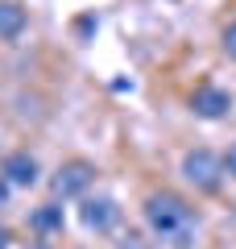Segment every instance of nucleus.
<instances>
[{
  "label": "nucleus",
  "instance_id": "4",
  "mask_svg": "<svg viewBox=\"0 0 236 249\" xmlns=\"http://www.w3.org/2000/svg\"><path fill=\"white\" fill-rule=\"evenodd\" d=\"M191 108H195V116H203V121H219V116L232 112V96H228L224 88H216V83H203V88H195Z\"/></svg>",
  "mask_w": 236,
  "mask_h": 249
},
{
  "label": "nucleus",
  "instance_id": "5",
  "mask_svg": "<svg viewBox=\"0 0 236 249\" xmlns=\"http://www.w3.org/2000/svg\"><path fill=\"white\" fill-rule=\"evenodd\" d=\"M79 216H83V229H91V232H108V229H116V220H120V208H116V199L96 196V199H83Z\"/></svg>",
  "mask_w": 236,
  "mask_h": 249
},
{
  "label": "nucleus",
  "instance_id": "7",
  "mask_svg": "<svg viewBox=\"0 0 236 249\" xmlns=\"http://www.w3.org/2000/svg\"><path fill=\"white\" fill-rule=\"evenodd\" d=\"M21 34H25V9H21L17 0H0V37L13 42Z\"/></svg>",
  "mask_w": 236,
  "mask_h": 249
},
{
  "label": "nucleus",
  "instance_id": "1",
  "mask_svg": "<svg viewBox=\"0 0 236 249\" xmlns=\"http://www.w3.org/2000/svg\"><path fill=\"white\" fill-rule=\"evenodd\" d=\"M145 224L157 232L162 241H174V245H186L195 232V208L186 204L174 191H153L145 199Z\"/></svg>",
  "mask_w": 236,
  "mask_h": 249
},
{
  "label": "nucleus",
  "instance_id": "2",
  "mask_svg": "<svg viewBox=\"0 0 236 249\" xmlns=\"http://www.w3.org/2000/svg\"><path fill=\"white\" fill-rule=\"evenodd\" d=\"M96 183V166L83 158H70L62 162L58 170H54L50 187H54V199H79V196H87V187Z\"/></svg>",
  "mask_w": 236,
  "mask_h": 249
},
{
  "label": "nucleus",
  "instance_id": "10",
  "mask_svg": "<svg viewBox=\"0 0 236 249\" xmlns=\"http://www.w3.org/2000/svg\"><path fill=\"white\" fill-rule=\"evenodd\" d=\"M224 175H232V178H236V142L228 145V154H224Z\"/></svg>",
  "mask_w": 236,
  "mask_h": 249
},
{
  "label": "nucleus",
  "instance_id": "9",
  "mask_svg": "<svg viewBox=\"0 0 236 249\" xmlns=\"http://www.w3.org/2000/svg\"><path fill=\"white\" fill-rule=\"evenodd\" d=\"M116 249H153V241H145L141 232H129V237H124V241H120Z\"/></svg>",
  "mask_w": 236,
  "mask_h": 249
},
{
  "label": "nucleus",
  "instance_id": "12",
  "mask_svg": "<svg viewBox=\"0 0 236 249\" xmlns=\"http://www.w3.org/2000/svg\"><path fill=\"white\" fill-rule=\"evenodd\" d=\"M0 208H9V178H0Z\"/></svg>",
  "mask_w": 236,
  "mask_h": 249
},
{
  "label": "nucleus",
  "instance_id": "8",
  "mask_svg": "<svg viewBox=\"0 0 236 249\" xmlns=\"http://www.w3.org/2000/svg\"><path fill=\"white\" fill-rule=\"evenodd\" d=\"M29 229L42 232V237H50V232H62V208L58 204H42L29 212Z\"/></svg>",
  "mask_w": 236,
  "mask_h": 249
},
{
  "label": "nucleus",
  "instance_id": "13",
  "mask_svg": "<svg viewBox=\"0 0 236 249\" xmlns=\"http://www.w3.org/2000/svg\"><path fill=\"white\" fill-rule=\"evenodd\" d=\"M9 241H13V232L4 229V224H0V249H9Z\"/></svg>",
  "mask_w": 236,
  "mask_h": 249
},
{
  "label": "nucleus",
  "instance_id": "11",
  "mask_svg": "<svg viewBox=\"0 0 236 249\" xmlns=\"http://www.w3.org/2000/svg\"><path fill=\"white\" fill-rule=\"evenodd\" d=\"M224 50H228V54L236 58V21H232L228 29H224Z\"/></svg>",
  "mask_w": 236,
  "mask_h": 249
},
{
  "label": "nucleus",
  "instance_id": "6",
  "mask_svg": "<svg viewBox=\"0 0 236 249\" xmlns=\"http://www.w3.org/2000/svg\"><path fill=\"white\" fill-rule=\"evenodd\" d=\"M0 178H9V187H34L37 183V158L29 150H13L0 162Z\"/></svg>",
  "mask_w": 236,
  "mask_h": 249
},
{
  "label": "nucleus",
  "instance_id": "3",
  "mask_svg": "<svg viewBox=\"0 0 236 249\" xmlns=\"http://www.w3.org/2000/svg\"><path fill=\"white\" fill-rule=\"evenodd\" d=\"M183 178L191 187H199V191H216L219 178H224V158L211 150H191L183 158Z\"/></svg>",
  "mask_w": 236,
  "mask_h": 249
}]
</instances>
